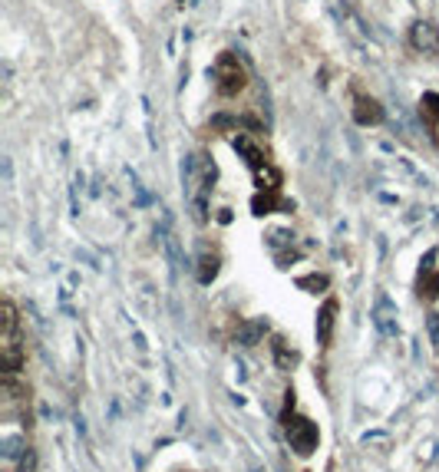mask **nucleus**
<instances>
[{
	"label": "nucleus",
	"mask_w": 439,
	"mask_h": 472,
	"mask_svg": "<svg viewBox=\"0 0 439 472\" xmlns=\"http://www.w3.org/2000/svg\"><path fill=\"white\" fill-rule=\"evenodd\" d=\"M420 298H426V300H436L439 298V271L433 274V278H423L420 281Z\"/></svg>",
	"instance_id": "9b49d317"
},
{
	"label": "nucleus",
	"mask_w": 439,
	"mask_h": 472,
	"mask_svg": "<svg viewBox=\"0 0 439 472\" xmlns=\"http://www.w3.org/2000/svg\"><path fill=\"white\" fill-rule=\"evenodd\" d=\"M215 274H218V258H215V254H205V258H201V271H199V281L201 284H209L211 278H215Z\"/></svg>",
	"instance_id": "f8f14e48"
},
{
	"label": "nucleus",
	"mask_w": 439,
	"mask_h": 472,
	"mask_svg": "<svg viewBox=\"0 0 439 472\" xmlns=\"http://www.w3.org/2000/svg\"><path fill=\"white\" fill-rule=\"evenodd\" d=\"M274 356H277V366H281V370H291V366L297 364V354H294V350L287 354V350H284V340H274Z\"/></svg>",
	"instance_id": "9d476101"
},
{
	"label": "nucleus",
	"mask_w": 439,
	"mask_h": 472,
	"mask_svg": "<svg viewBox=\"0 0 439 472\" xmlns=\"http://www.w3.org/2000/svg\"><path fill=\"white\" fill-rule=\"evenodd\" d=\"M33 466H37V456L27 453L23 459H20V472H33Z\"/></svg>",
	"instance_id": "4468645a"
},
{
	"label": "nucleus",
	"mask_w": 439,
	"mask_h": 472,
	"mask_svg": "<svg viewBox=\"0 0 439 472\" xmlns=\"http://www.w3.org/2000/svg\"><path fill=\"white\" fill-rule=\"evenodd\" d=\"M430 334H433V344L439 347V314H433V318H430Z\"/></svg>",
	"instance_id": "2eb2a0df"
},
{
	"label": "nucleus",
	"mask_w": 439,
	"mask_h": 472,
	"mask_svg": "<svg viewBox=\"0 0 439 472\" xmlns=\"http://www.w3.org/2000/svg\"><path fill=\"white\" fill-rule=\"evenodd\" d=\"M0 360H4V376H17L23 370V344H20V320L17 308L4 300V337H0Z\"/></svg>",
	"instance_id": "f257e3e1"
},
{
	"label": "nucleus",
	"mask_w": 439,
	"mask_h": 472,
	"mask_svg": "<svg viewBox=\"0 0 439 472\" xmlns=\"http://www.w3.org/2000/svg\"><path fill=\"white\" fill-rule=\"evenodd\" d=\"M393 310H390V300L380 298V304H377V327L383 330V334H396V324H393Z\"/></svg>",
	"instance_id": "0eeeda50"
},
{
	"label": "nucleus",
	"mask_w": 439,
	"mask_h": 472,
	"mask_svg": "<svg viewBox=\"0 0 439 472\" xmlns=\"http://www.w3.org/2000/svg\"><path fill=\"white\" fill-rule=\"evenodd\" d=\"M420 106H423V116L430 119L433 125H439V96H436V93H426Z\"/></svg>",
	"instance_id": "1a4fd4ad"
},
{
	"label": "nucleus",
	"mask_w": 439,
	"mask_h": 472,
	"mask_svg": "<svg viewBox=\"0 0 439 472\" xmlns=\"http://www.w3.org/2000/svg\"><path fill=\"white\" fill-rule=\"evenodd\" d=\"M297 284H301V288H327V278H321V274H317V278H301Z\"/></svg>",
	"instance_id": "ddd939ff"
},
{
	"label": "nucleus",
	"mask_w": 439,
	"mask_h": 472,
	"mask_svg": "<svg viewBox=\"0 0 439 472\" xmlns=\"http://www.w3.org/2000/svg\"><path fill=\"white\" fill-rule=\"evenodd\" d=\"M353 119H357L360 125H380V123H383V109H380V103H377V99L360 96L357 103H353Z\"/></svg>",
	"instance_id": "39448f33"
},
{
	"label": "nucleus",
	"mask_w": 439,
	"mask_h": 472,
	"mask_svg": "<svg viewBox=\"0 0 439 472\" xmlns=\"http://www.w3.org/2000/svg\"><path fill=\"white\" fill-rule=\"evenodd\" d=\"M274 205H277V192H258L255 198H251V208H255V215H267Z\"/></svg>",
	"instance_id": "6e6552de"
},
{
	"label": "nucleus",
	"mask_w": 439,
	"mask_h": 472,
	"mask_svg": "<svg viewBox=\"0 0 439 472\" xmlns=\"http://www.w3.org/2000/svg\"><path fill=\"white\" fill-rule=\"evenodd\" d=\"M334 324H337V300L330 298L324 308H321V314H317V344H321V347L330 344V337H334Z\"/></svg>",
	"instance_id": "20e7f679"
},
{
	"label": "nucleus",
	"mask_w": 439,
	"mask_h": 472,
	"mask_svg": "<svg viewBox=\"0 0 439 472\" xmlns=\"http://www.w3.org/2000/svg\"><path fill=\"white\" fill-rule=\"evenodd\" d=\"M284 429H287V443L297 456H311L321 443L317 423H311L307 416H291V410H284Z\"/></svg>",
	"instance_id": "f03ea898"
},
{
	"label": "nucleus",
	"mask_w": 439,
	"mask_h": 472,
	"mask_svg": "<svg viewBox=\"0 0 439 472\" xmlns=\"http://www.w3.org/2000/svg\"><path fill=\"white\" fill-rule=\"evenodd\" d=\"M413 43L420 50H439V30L433 23H416L413 30Z\"/></svg>",
	"instance_id": "423d86ee"
},
{
	"label": "nucleus",
	"mask_w": 439,
	"mask_h": 472,
	"mask_svg": "<svg viewBox=\"0 0 439 472\" xmlns=\"http://www.w3.org/2000/svg\"><path fill=\"white\" fill-rule=\"evenodd\" d=\"M245 83H248V73L238 63V57L235 53H221L215 60V89H218L221 96H238L241 89H245Z\"/></svg>",
	"instance_id": "7ed1b4c3"
}]
</instances>
